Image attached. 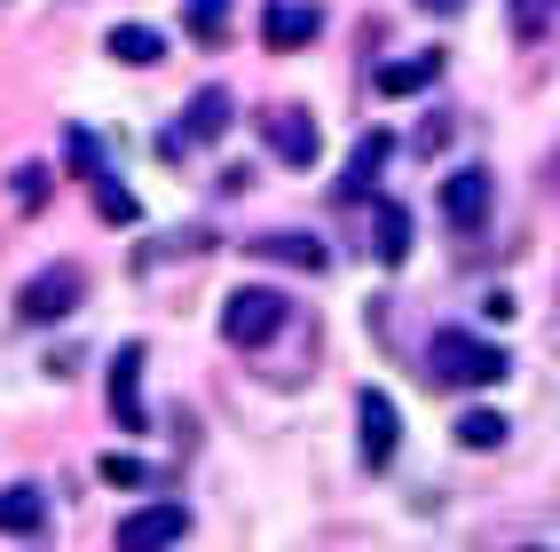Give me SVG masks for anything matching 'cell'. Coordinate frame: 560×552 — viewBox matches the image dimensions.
<instances>
[{"instance_id":"cell-1","label":"cell","mask_w":560,"mask_h":552,"mask_svg":"<svg viewBox=\"0 0 560 552\" xmlns=\"http://www.w3.org/2000/svg\"><path fill=\"white\" fill-rule=\"evenodd\" d=\"M427 372L442 379V387H498L513 363H505V348L498 340H474V331H434V348H427Z\"/></svg>"},{"instance_id":"cell-2","label":"cell","mask_w":560,"mask_h":552,"mask_svg":"<svg viewBox=\"0 0 560 552\" xmlns=\"http://www.w3.org/2000/svg\"><path fill=\"white\" fill-rule=\"evenodd\" d=\"M284 292H269V284H245V292H230L221 301V340L230 348H269L277 331H284Z\"/></svg>"},{"instance_id":"cell-3","label":"cell","mask_w":560,"mask_h":552,"mask_svg":"<svg viewBox=\"0 0 560 552\" xmlns=\"http://www.w3.org/2000/svg\"><path fill=\"white\" fill-rule=\"evenodd\" d=\"M80 292H88V277H80V269H71V261H48L40 277H24L16 316H24V324H63L71 308H80Z\"/></svg>"},{"instance_id":"cell-4","label":"cell","mask_w":560,"mask_h":552,"mask_svg":"<svg viewBox=\"0 0 560 552\" xmlns=\"http://www.w3.org/2000/svg\"><path fill=\"white\" fill-rule=\"evenodd\" d=\"M355 442H363V466H371V473H387L395 450H402V411H395L380 387L355 395Z\"/></svg>"},{"instance_id":"cell-5","label":"cell","mask_w":560,"mask_h":552,"mask_svg":"<svg viewBox=\"0 0 560 552\" xmlns=\"http://www.w3.org/2000/svg\"><path fill=\"white\" fill-rule=\"evenodd\" d=\"M182 537H190V505H174V497H151V505H135L119 521L127 552H159V544H182Z\"/></svg>"},{"instance_id":"cell-6","label":"cell","mask_w":560,"mask_h":552,"mask_svg":"<svg viewBox=\"0 0 560 552\" xmlns=\"http://www.w3.org/2000/svg\"><path fill=\"white\" fill-rule=\"evenodd\" d=\"M490 205H498V181L481 174V166H458L451 181H442V221H451L458 237H474L481 221H490Z\"/></svg>"},{"instance_id":"cell-7","label":"cell","mask_w":560,"mask_h":552,"mask_svg":"<svg viewBox=\"0 0 560 552\" xmlns=\"http://www.w3.org/2000/svg\"><path fill=\"white\" fill-rule=\"evenodd\" d=\"M316 32H324V9H308V0H269L260 9V48H277V56L308 48Z\"/></svg>"},{"instance_id":"cell-8","label":"cell","mask_w":560,"mask_h":552,"mask_svg":"<svg viewBox=\"0 0 560 552\" xmlns=\"http://www.w3.org/2000/svg\"><path fill=\"white\" fill-rule=\"evenodd\" d=\"M260 134H269V151H277L284 166H316V119H308L301 103L269 110V119H260Z\"/></svg>"},{"instance_id":"cell-9","label":"cell","mask_w":560,"mask_h":552,"mask_svg":"<svg viewBox=\"0 0 560 552\" xmlns=\"http://www.w3.org/2000/svg\"><path fill=\"white\" fill-rule=\"evenodd\" d=\"M110 419H119L127 434H142V348L110 355Z\"/></svg>"},{"instance_id":"cell-10","label":"cell","mask_w":560,"mask_h":552,"mask_svg":"<svg viewBox=\"0 0 560 552\" xmlns=\"http://www.w3.org/2000/svg\"><path fill=\"white\" fill-rule=\"evenodd\" d=\"M230 134V87H198L182 103V142H221Z\"/></svg>"},{"instance_id":"cell-11","label":"cell","mask_w":560,"mask_h":552,"mask_svg":"<svg viewBox=\"0 0 560 552\" xmlns=\"http://www.w3.org/2000/svg\"><path fill=\"white\" fill-rule=\"evenodd\" d=\"M371 252H380V269H402L410 261V205L380 198V213H371Z\"/></svg>"},{"instance_id":"cell-12","label":"cell","mask_w":560,"mask_h":552,"mask_svg":"<svg viewBox=\"0 0 560 552\" xmlns=\"http://www.w3.org/2000/svg\"><path fill=\"white\" fill-rule=\"evenodd\" d=\"M387 151H395V142H387V134H363V142H355V158H348V174H340V205H355V198H371V181H380V166H387Z\"/></svg>"},{"instance_id":"cell-13","label":"cell","mask_w":560,"mask_h":552,"mask_svg":"<svg viewBox=\"0 0 560 552\" xmlns=\"http://www.w3.org/2000/svg\"><path fill=\"white\" fill-rule=\"evenodd\" d=\"M442 80V48H419V56H402V63H380V95H419Z\"/></svg>"},{"instance_id":"cell-14","label":"cell","mask_w":560,"mask_h":552,"mask_svg":"<svg viewBox=\"0 0 560 552\" xmlns=\"http://www.w3.org/2000/svg\"><path fill=\"white\" fill-rule=\"evenodd\" d=\"M253 252L260 261H284V269H324L331 252L316 245V237H301V230H269V237H253Z\"/></svg>"},{"instance_id":"cell-15","label":"cell","mask_w":560,"mask_h":552,"mask_svg":"<svg viewBox=\"0 0 560 552\" xmlns=\"http://www.w3.org/2000/svg\"><path fill=\"white\" fill-rule=\"evenodd\" d=\"M0 529H9V537H40L48 529V497L40 490H0Z\"/></svg>"},{"instance_id":"cell-16","label":"cell","mask_w":560,"mask_h":552,"mask_svg":"<svg viewBox=\"0 0 560 552\" xmlns=\"http://www.w3.org/2000/svg\"><path fill=\"white\" fill-rule=\"evenodd\" d=\"M88 190H95V213L110 221V230H135V213H142V205H135V190H127V181L110 174V166H103V174H88Z\"/></svg>"},{"instance_id":"cell-17","label":"cell","mask_w":560,"mask_h":552,"mask_svg":"<svg viewBox=\"0 0 560 552\" xmlns=\"http://www.w3.org/2000/svg\"><path fill=\"white\" fill-rule=\"evenodd\" d=\"M110 56H119V63H135V71H151V63L166 56V40H159L151 24H119V32H110Z\"/></svg>"},{"instance_id":"cell-18","label":"cell","mask_w":560,"mask_h":552,"mask_svg":"<svg viewBox=\"0 0 560 552\" xmlns=\"http://www.w3.org/2000/svg\"><path fill=\"white\" fill-rule=\"evenodd\" d=\"M182 32H190V40H221V32H230V0H182Z\"/></svg>"},{"instance_id":"cell-19","label":"cell","mask_w":560,"mask_h":552,"mask_svg":"<svg viewBox=\"0 0 560 552\" xmlns=\"http://www.w3.org/2000/svg\"><path fill=\"white\" fill-rule=\"evenodd\" d=\"M95 473H103L110 490H151V482H159V473H151V458H135V450H110Z\"/></svg>"},{"instance_id":"cell-20","label":"cell","mask_w":560,"mask_h":552,"mask_svg":"<svg viewBox=\"0 0 560 552\" xmlns=\"http://www.w3.org/2000/svg\"><path fill=\"white\" fill-rule=\"evenodd\" d=\"M505 434H513V426H505L498 411H466V419H458V442H466V450H498Z\"/></svg>"},{"instance_id":"cell-21","label":"cell","mask_w":560,"mask_h":552,"mask_svg":"<svg viewBox=\"0 0 560 552\" xmlns=\"http://www.w3.org/2000/svg\"><path fill=\"white\" fill-rule=\"evenodd\" d=\"M63 158L80 166V174H103V151H95V134H88V127H63Z\"/></svg>"},{"instance_id":"cell-22","label":"cell","mask_w":560,"mask_h":552,"mask_svg":"<svg viewBox=\"0 0 560 552\" xmlns=\"http://www.w3.org/2000/svg\"><path fill=\"white\" fill-rule=\"evenodd\" d=\"M16 205H24V213H40V205H48V174H40V166H24V174H16Z\"/></svg>"},{"instance_id":"cell-23","label":"cell","mask_w":560,"mask_h":552,"mask_svg":"<svg viewBox=\"0 0 560 552\" xmlns=\"http://www.w3.org/2000/svg\"><path fill=\"white\" fill-rule=\"evenodd\" d=\"M419 9H427V16H458V9H466V0H419Z\"/></svg>"},{"instance_id":"cell-24","label":"cell","mask_w":560,"mask_h":552,"mask_svg":"<svg viewBox=\"0 0 560 552\" xmlns=\"http://www.w3.org/2000/svg\"><path fill=\"white\" fill-rule=\"evenodd\" d=\"M545 181H552V190H560V151H552V166H545Z\"/></svg>"},{"instance_id":"cell-25","label":"cell","mask_w":560,"mask_h":552,"mask_svg":"<svg viewBox=\"0 0 560 552\" xmlns=\"http://www.w3.org/2000/svg\"><path fill=\"white\" fill-rule=\"evenodd\" d=\"M552 9H560V0H552Z\"/></svg>"}]
</instances>
